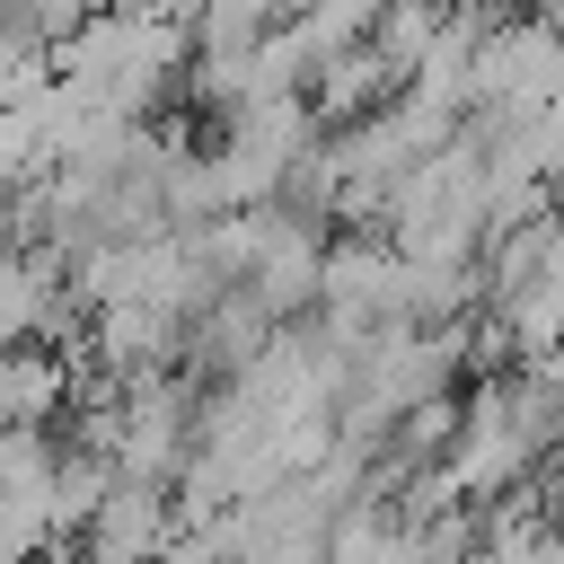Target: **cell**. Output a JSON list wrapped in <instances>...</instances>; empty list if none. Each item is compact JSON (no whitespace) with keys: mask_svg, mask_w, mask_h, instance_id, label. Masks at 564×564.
I'll list each match as a JSON object with an SVG mask.
<instances>
[{"mask_svg":"<svg viewBox=\"0 0 564 564\" xmlns=\"http://www.w3.org/2000/svg\"><path fill=\"white\" fill-rule=\"evenodd\" d=\"M70 397V361L44 344H0V432L9 423H53Z\"/></svg>","mask_w":564,"mask_h":564,"instance_id":"1","label":"cell"},{"mask_svg":"<svg viewBox=\"0 0 564 564\" xmlns=\"http://www.w3.org/2000/svg\"><path fill=\"white\" fill-rule=\"evenodd\" d=\"M53 538H62L53 494H9V485H0V564H35Z\"/></svg>","mask_w":564,"mask_h":564,"instance_id":"2","label":"cell"},{"mask_svg":"<svg viewBox=\"0 0 564 564\" xmlns=\"http://www.w3.org/2000/svg\"><path fill=\"white\" fill-rule=\"evenodd\" d=\"M97 9H159V0H97Z\"/></svg>","mask_w":564,"mask_h":564,"instance_id":"3","label":"cell"}]
</instances>
